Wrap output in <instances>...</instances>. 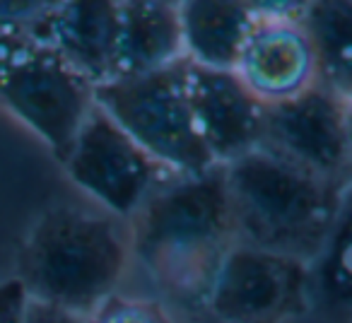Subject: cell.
I'll return each instance as SVG.
<instances>
[{
  "label": "cell",
  "mask_w": 352,
  "mask_h": 323,
  "mask_svg": "<svg viewBox=\"0 0 352 323\" xmlns=\"http://www.w3.org/2000/svg\"><path fill=\"white\" fill-rule=\"evenodd\" d=\"M234 244L311 263L350 205V183L304 172L265 147L222 167Z\"/></svg>",
  "instance_id": "7a4b0ae2"
},
{
  "label": "cell",
  "mask_w": 352,
  "mask_h": 323,
  "mask_svg": "<svg viewBox=\"0 0 352 323\" xmlns=\"http://www.w3.org/2000/svg\"><path fill=\"white\" fill-rule=\"evenodd\" d=\"M184 60L182 32L171 0H118L116 78L162 70Z\"/></svg>",
  "instance_id": "7c38bea8"
},
{
  "label": "cell",
  "mask_w": 352,
  "mask_h": 323,
  "mask_svg": "<svg viewBox=\"0 0 352 323\" xmlns=\"http://www.w3.org/2000/svg\"><path fill=\"white\" fill-rule=\"evenodd\" d=\"M254 22H299L309 0H244Z\"/></svg>",
  "instance_id": "ac0fdd59"
},
{
  "label": "cell",
  "mask_w": 352,
  "mask_h": 323,
  "mask_svg": "<svg viewBox=\"0 0 352 323\" xmlns=\"http://www.w3.org/2000/svg\"><path fill=\"white\" fill-rule=\"evenodd\" d=\"M232 73L263 107L318 82V65L299 22H254Z\"/></svg>",
  "instance_id": "30bf717a"
},
{
  "label": "cell",
  "mask_w": 352,
  "mask_h": 323,
  "mask_svg": "<svg viewBox=\"0 0 352 323\" xmlns=\"http://www.w3.org/2000/svg\"><path fill=\"white\" fill-rule=\"evenodd\" d=\"M22 323H85L82 316H75V313L65 311V309L51 307L44 302H34V299H27L25 313H22Z\"/></svg>",
  "instance_id": "ffe728a7"
},
{
  "label": "cell",
  "mask_w": 352,
  "mask_h": 323,
  "mask_svg": "<svg viewBox=\"0 0 352 323\" xmlns=\"http://www.w3.org/2000/svg\"><path fill=\"white\" fill-rule=\"evenodd\" d=\"M85 323H176L169 309L160 299L145 297H126V294H111L102 302Z\"/></svg>",
  "instance_id": "2e32d148"
},
{
  "label": "cell",
  "mask_w": 352,
  "mask_h": 323,
  "mask_svg": "<svg viewBox=\"0 0 352 323\" xmlns=\"http://www.w3.org/2000/svg\"><path fill=\"white\" fill-rule=\"evenodd\" d=\"M60 164L94 205L123 222L160 183L174 177L97 107L85 116Z\"/></svg>",
  "instance_id": "52a82bcc"
},
{
  "label": "cell",
  "mask_w": 352,
  "mask_h": 323,
  "mask_svg": "<svg viewBox=\"0 0 352 323\" xmlns=\"http://www.w3.org/2000/svg\"><path fill=\"white\" fill-rule=\"evenodd\" d=\"M184 60L198 68L232 70L254 27L244 0H176Z\"/></svg>",
  "instance_id": "4fadbf2b"
},
{
  "label": "cell",
  "mask_w": 352,
  "mask_h": 323,
  "mask_svg": "<svg viewBox=\"0 0 352 323\" xmlns=\"http://www.w3.org/2000/svg\"><path fill=\"white\" fill-rule=\"evenodd\" d=\"M126 225L131 256L164 294L196 311L234 246L225 172L169 177Z\"/></svg>",
  "instance_id": "6da1fadb"
},
{
  "label": "cell",
  "mask_w": 352,
  "mask_h": 323,
  "mask_svg": "<svg viewBox=\"0 0 352 323\" xmlns=\"http://www.w3.org/2000/svg\"><path fill=\"white\" fill-rule=\"evenodd\" d=\"M92 102L174 177H191L215 167L193 123L186 60L97 85Z\"/></svg>",
  "instance_id": "277c9868"
},
{
  "label": "cell",
  "mask_w": 352,
  "mask_h": 323,
  "mask_svg": "<svg viewBox=\"0 0 352 323\" xmlns=\"http://www.w3.org/2000/svg\"><path fill=\"white\" fill-rule=\"evenodd\" d=\"M58 0H0V34L39 36Z\"/></svg>",
  "instance_id": "e0dca14e"
},
{
  "label": "cell",
  "mask_w": 352,
  "mask_h": 323,
  "mask_svg": "<svg viewBox=\"0 0 352 323\" xmlns=\"http://www.w3.org/2000/svg\"><path fill=\"white\" fill-rule=\"evenodd\" d=\"M27 294L15 278L0 282V323H22Z\"/></svg>",
  "instance_id": "d6986e66"
},
{
  "label": "cell",
  "mask_w": 352,
  "mask_h": 323,
  "mask_svg": "<svg viewBox=\"0 0 352 323\" xmlns=\"http://www.w3.org/2000/svg\"><path fill=\"white\" fill-rule=\"evenodd\" d=\"M131 260L128 225L102 208L63 203L44 210L17 254L27 299L87 318L116 294Z\"/></svg>",
  "instance_id": "3957f363"
},
{
  "label": "cell",
  "mask_w": 352,
  "mask_h": 323,
  "mask_svg": "<svg viewBox=\"0 0 352 323\" xmlns=\"http://www.w3.org/2000/svg\"><path fill=\"white\" fill-rule=\"evenodd\" d=\"M186 89L196 133L215 167H225L261 145L263 104L232 70L186 63Z\"/></svg>",
  "instance_id": "9c48e42d"
},
{
  "label": "cell",
  "mask_w": 352,
  "mask_h": 323,
  "mask_svg": "<svg viewBox=\"0 0 352 323\" xmlns=\"http://www.w3.org/2000/svg\"><path fill=\"white\" fill-rule=\"evenodd\" d=\"M316 56L318 82L350 97L352 92V0H309L299 17Z\"/></svg>",
  "instance_id": "5bb4252c"
},
{
  "label": "cell",
  "mask_w": 352,
  "mask_h": 323,
  "mask_svg": "<svg viewBox=\"0 0 352 323\" xmlns=\"http://www.w3.org/2000/svg\"><path fill=\"white\" fill-rule=\"evenodd\" d=\"M309 307L307 263L234 244L196 316L201 323H287Z\"/></svg>",
  "instance_id": "8992f818"
},
{
  "label": "cell",
  "mask_w": 352,
  "mask_h": 323,
  "mask_svg": "<svg viewBox=\"0 0 352 323\" xmlns=\"http://www.w3.org/2000/svg\"><path fill=\"white\" fill-rule=\"evenodd\" d=\"M258 147L314 177L350 183V97L316 82L297 97L268 104Z\"/></svg>",
  "instance_id": "ba28073f"
},
{
  "label": "cell",
  "mask_w": 352,
  "mask_h": 323,
  "mask_svg": "<svg viewBox=\"0 0 352 323\" xmlns=\"http://www.w3.org/2000/svg\"><path fill=\"white\" fill-rule=\"evenodd\" d=\"M350 205L342 210L321 254L309 263V302H318L333 318L347 321L352 302L350 275Z\"/></svg>",
  "instance_id": "9a60e30c"
},
{
  "label": "cell",
  "mask_w": 352,
  "mask_h": 323,
  "mask_svg": "<svg viewBox=\"0 0 352 323\" xmlns=\"http://www.w3.org/2000/svg\"><path fill=\"white\" fill-rule=\"evenodd\" d=\"M0 104L58 162L94 107L92 87L32 34H0Z\"/></svg>",
  "instance_id": "5b68a950"
},
{
  "label": "cell",
  "mask_w": 352,
  "mask_h": 323,
  "mask_svg": "<svg viewBox=\"0 0 352 323\" xmlns=\"http://www.w3.org/2000/svg\"><path fill=\"white\" fill-rule=\"evenodd\" d=\"M171 3H176V0H171Z\"/></svg>",
  "instance_id": "44dd1931"
},
{
  "label": "cell",
  "mask_w": 352,
  "mask_h": 323,
  "mask_svg": "<svg viewBox=\"0 0 352 323\" xmlns=\"http://www.w3.org/2000/svg\"><path fill=\"white\" fill-rule=\"evenodd\" d=\"M89 87L116 78L118 0H58L39 32Z\"/></svg>",
  "instance_id": "8fae6325"
}]
</instances>
